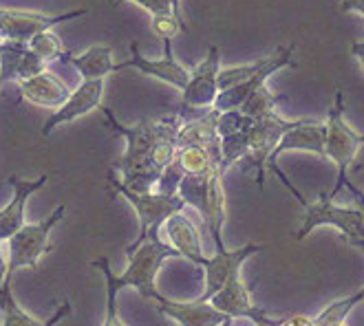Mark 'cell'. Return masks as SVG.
Listing matches in <instances>:
<instances>
[{
	"instance_id": "cell-1",
	"label": "cell",
	"mask_w": 364,
	"mask_h": 326,
	"mask_svg": "<svg viewBox=\"0 0 364 326\" xmlns=\"http://www.w3.org/2000/svg\"><path fill=\"white\" fill-rule=\"evenodd\" d=\"M102 113L113 133L126 139V152L122 155V159L113 163V170L122 172V185L137 194L153 192L161 177L151 163L153 150L164 137L179 135L183 119L177 113V115H168L161 119H141L135 126H124L115 119L111 108L102 106Z\"/></svg>"
},
{
	"instance_id": "cell-2",
	"label": "cell",
	"mask_w": 364,
	"mask_h": 326,
	"mask_svg": "<svg viewBox=\"0 0 364 326\" xmlns=\"http://www.w3.org/2000/svg\"><path fill=\"white\" fill-rule=\"evenodd\" d=\"M126 256H128V267L122 276H113V271L109 267V260L106 258L95 260L93 267H97L104 273V278H109L117 287V291H122L124 287H133L139 291L141 298L159 302L164 295L157 291V273L161 269L164 260L179 256V251L170 243L161 241L159 229H151L146 236V241L137 249L128 251Z\"/></svg>"
},
{
	"instance_id": "cell-3",
	"label": "cell",
	"mask_w": 364,
	"mask_h": 326,
	"mask_svg": "<svg viewBox=\"0 0 364 326\" xmlns=\"http://www.w3.org/2000/svg\"><path fill=\"white\" fill-rule=\"evenodd\" d=\"M325 157L331 159L338 165V179L331 192H325L327 199L333 201L340 190H345L349 179H347V170L358 157V150L364 146V135H358L355 130L345 121V95L342 91H336V102L331 106V111L325 119Z\"/></svg>"
},
{
	"instance_id": "cell-4",
	"label": "cell",
	"mask_w": 364,
	"mask_h": 326,
	"mask_svg": "<svg viewBox=\"0 0 364 326\" xmlns=\"http://www.w3.org/2000/svg\"><path fill=\"white\" fill-rule=\"evenodd\" d=\"M67 205H58L47 219L38 223H27L9 238V260H7V276H14L20 267L38 269L40 258L51 251V229L64 219Z\"/></svg>"
},
{
	"instance_id": "cell-5",
	"label": "cell",
	"mask_w": 364,
	"mask_h": 326,
	"mask_svg": "<svg viewBox=\"0 0 364 326\" xmlns=\"http://www.w3.org/2000/svg\"><path fill=\"white\" fill-rule=\"evenodd\" d=\"M109 183L111 188L119 194V197H124L128 203H131L137 212V219H139V236L135 238V241L126 247V254L137 249L144 241L151 229H161L164 223L170 219V216L175 214H181V210L186 207L183 199L179 197H164V194H157V192H146V194H137L133 190H128L122 185L119 179H115L113 175L109 177Z\"/></svg>"
},
{
	"instance_id": "cell-6",
	"label": "cell",
	"mask_w": 364,
	"mask_h": 326,
	"mask_svg": "<svg viewBox=\"0 0 364 326\" xmlns=\"http://www.w3.org/2000/svg\"><path fill=\"white\" fill-rule=\"evenodd\" d=\"M219 73H221V51L219 47H210L208 55L192 69L190 84L186 91H181V104H179V117L186 121L195 119V111H212L214 102L219 97Z\"/></svg>"
},
{
	"instance_id": "cell-7",
	"label": "cell",
	"mask_w": 364,
	"mask_h": 326,
	"mask_svg": "<svg viewBox=\"0 0 364 326\" xmlns=\"http://www.w3.org/2000/svg\"><path fill=\"white\" fill-rule=\"evenodd\" d=\"M298 121H301V119L289 121V119L281 117L278 113L254 119V124L250 128V152H247V157L243 159L245 161L243 172L254 170V179H256V183H259L261 190L265 185V168H267L269 157L274 155L276 146L281 143L285 133H289V130Z\"/></svg>"
},
{
	"instance_id": "cell-8",
	"label": "cell",
	"mask_w": 364,
	"mask_h": 326,
	"mask_svg": "<svg viewBox=\"0 0 364 326\" xmlns=\"http://www.w3.org/2000/svg\"><path fill=\"white\" fill-rule=\"evenodd\" d=\"M303 207L305 221L296 234V241H303L320 225H331L340 229L345 243L355 241V238H364V216L358 207H340L327 199V194H320L316 203H305Z\"/></svg>"
},
{
	"instance_id": "cell-9",
	"label": "cell",
	"mask_w": 364,
	"mask_h": 326,
	"mask_svg": "<svg viewBox=\"0 0 364 326\" xmlns=\"http://www.w3.org/2000/svg\"><path fill=\"white\" fill-rule=\"evenodd\" d=\"M89 9H73L64 13H38V11H20L0 7V40L3 42H25L36 38L38 33L51 31L55 25L67 23V20L87 16Z\"/></svg>"
},
{
	"instance_id": "cell-10",
	"label": "cell",
	"mask_w": 364,
	"mask_h": 326,
	"mask_svg": "<svg viewBox=\"0 0 364 326\" xmlns=\"http://www.w3.org/2000/svg\"><path fill=\"white\" fill-rule=\"evenodd\" d=\"M122 69H137L144 75H151L157 77L170 86H175L179 91H186V86L190 84L192 71H188L186 67L177 62L175 53H173V40H164V58L159 60H151V58H144L139 51V45L133 40L131 42V58L126 62L115 64V71Z\"/></svg>"
},
{
	"instance_id": "cell-11",
	"label": "cell",
	"mask_w": 364,
	"mask_h": 326,
	"mask_svg": "<svg viewBox=\"0 0 364 326\" xmlns=\"http://www.w3.org/2000/svg\"><path fill=\"white\" fill-rule=\"evenodd\" d=\"M294 62V45L289 47H281V49H276L274 53H269L267 58V64L265 67L252 75L250 80L237 84V86H232V89L228 91H221L217 102H214V111H219V113H228V111H239V108L243 106V102L259 89V86H263L276 71H281L285 67H289V64Z\"/></svg>"
},
{
	"instance_id": "cell-12",
	"label": "cell",
	"mask_w": 364,
	"mask_h": 326,
	"mask_svg": "<svg viewBox=\"0 0 364 326\" xmlns=\"http://www.w3.org/2000/svg\"><path fill=\"white\" fill-rule=\"evenodd\" d=\"M210 304L214 309H219L221 313H225L228 317L237 320V317H247L254 324H272L278 320L267 317V313L256 307L250 298V289L245 287V282L241 278V271H234L228 282L223 285V289L210 300Z\"/></svg>"
},
{
	"instance_id": "cell-13",
	"label": "cell",
	"mask_w": 364,
	"mask_h": 326,
	"mask_svg": "<svg viewBox=\"0 0 364 326\" xmlns=\"http://www.w3.org/2000/svg\"><path fill=\"white\" fill-rule=\"evenodd\" d=\"M102 95H104V80H84L71 93V97L45 121L42 135L47 137L58 126L75 121L84 115H89L91 111H95V108H102Z\"/></svg>"
},
{
	"instance_id": "cell-14",
	"label": "cell",
	"mask_w": 364,
	"mask_h": 326,
	"mask_svg": "<svg viewBox=\"0 0 364 326\" xmlns=\"http://www.w3.org/2000/svg\"><path fill=\"white\" fill-rule=\"evenodd\" d=\"M263 251V245H256V243H247L245 247L237 249V251H221V254H214L212 258L203 260V271H205V291L201 298H197L199 302H210L214 295H217L223 285L228 282V278L234 271H241V265L245 260L254 254Z\"/></svg>"
},
{
	"instance_id": "cell-15",
	"label": "cell",
	"mask_w": 364,
	"mask_h": 326,
	"mask_svg": "<svg viewBox=\"0 0 364 326\" xmlns=\"http://www.w3.org/2000/svg\"><path fill=\"white\" fill-rule=\"evenodd\" d=\"M49 181V175H40L38 179H20V177H9V185L14 190V197L7 207L0 210V243L9 241V238L20 229L25 227V207L27 201L33 192L42 190Z\"/></svg>"
},
{
	"instance_id": "cell-16",
	"label": "cell",
	"mask_w": 364,
	"mask_h": 326,
	"mask_svg": "<svg viewBox=\"0 0 364 326\" xmlns=\"http://www.w3.org/2000/svg\"><path fill=\"white\" fill-rule=\"evenodd\" d=\"M157 304V311L170 320H175L179 326H230L232 317L214 309L210 302H173L161 298Z\"/></svg>"
},
{
	"instance_id": "cell-17",
	"label": "cell",
	"mask_w": 364,
	"mask_h": 326,
	"mask_svg": "<svg viewBox=\"0 0 364 326\" xmlns=\"http://www.w3.org/2000/svg\"><path fill=\"white\" fill-rule=\"evenodd\" d=\"M18 89L23 99H27L29 104L42 106V108H55V111L71 97L69 86L55 73H49V71L18 82Z\"/></svg>"
},
{
	"instance_id": "cell-18",
	"label": "cell",
	"mask_w": 364,
	"mask_h": 326,
	"mask_svg": "<svg viewBox=\"0 0 364 326\" xmlns=\"http://www.w3.org/2000/svg\"><path fill=\"white\" fill-rule=\"evenodd\" d=\"M164 232L168 236L170 245H173L181 258L190 260L192 265H203V260L208 256H203V245H201V234L197 229V225L192 223L186 214H175L164 223Z\"/></svg>"
},
{
	"instance_id": "cell-19",
	"label": "cell",
	"mask_w": 364,
	"mask_h": 326,
	"mask_svg": "<svg viewBox=\"0 0 364 326\" xmlns=\"http://www.w3.org/2000/svg\"><path fill=\"white\" fill-rule=\"evenodd\" d=\"M60 62L71 64V67L82 75V82L84 80H106L109 73H115L113 49L106 45H95L80 55H73L67 51Z\"/></svg>"
},
{
	"instance_id": "cell-20",
	"label": "cell",
	"mask_w": 364,
	"mask_h": 326,
	"mask_svg": "<svg viewBox=\"0 0 364 326\" xmlns=\"http://www.w3.org/2000/svg\"><path fill=\"white\" fill-rule=\"evenodd\" d=\"M219 111H208L203 117H197L192 121H186L177 135V150L183 146H214L219 143V135H217V124H219Z\"/></svg>"
},
{
	"instance_id": "cell-21",
	"label": "cell",
	"mask_w": 364,
	"mask_h": 326,
	"mask_svg": "<svg viewBox=\"0 0 364 326\" xmlns=\"http://www.w3.org/2000/svg\"><path fill=\"white\" fill-rule=\"evenodd\" d=\"M212 170L205 172V175H186L177 192L186 205L195 207L201 214V219H205V214H208V185H210Z\"/></svg>"
},
{
	"instance_id": "cell-22",
	"label": "cell",
	"mask_w": 364,
	"mask_h": 326,
	"mask_svg": "<svg viewBox=\"0 0 364 326\" xmlns=\"http://www.w3.org/2000/svg\"><path fill=\"white\" fill-rule=\"evenodd\" d=\"M11 278H5L3 293H0V315H3V326H45V322H40L31 313H27L20 304L16 302L11 293Z\"/></svg>"
},
{
	"instance_id": "cell-23",
	"label": "cell",
	"mask_w": 364,
	"mask_h": 326,
	"mask_svg": "<svg viewBox=\"0 0 364 326\" xmlns=\"http://www.w3.org/2000/svg\"><path fill=\"white\" fill-rule=\"evenodd\" d=\"M283 99H285V95H274V93H269V89L263 84V86H259V89H256V91L243 102V106L239 108V111H241L243 115L252 117V119H259V117L278 113V111H276V106H278V102H283Z\"/></svg>"
},
{
	"instance_id": "cell-24",
	"label": "cell",
	"mask_w": 364,
	"mask_h": 326,
	"mask_svg": "<svg viewBox=\"0 0 364 326\" xmlns=\"http://www.w3.org/2000/svg\"><path fill=\"white\" fill-rule=\"evenodd\" d=\"M29 51V45L25 42H5L3 53H0V86L7 82H18L20 62Z\"/></svg>"
},
{
	"instance_id": "cell-25",
	"label": "cell",
	"mask_w": 364,
	"mask_h": 326,
	"mask_svg": "<svg viewBox=\"0 0 364 326\" xmlns=\"http://www.w3.org/2000/svg\"><path fill=\"white\" fill-rule=\"evenodd\" d=\"M360 302H364L362 289H360L358 293L349 295V298H342V300L329 304L327 309H323V311H320V313L314 317V322H316V326H333V324H342V320H345V317L358 307Z\"/></svg>"
},
{
	"instance_id": "cell-26",
	"label": "cell",
	"mask_w": 364,
	"mask_h": 326,
	"mask_svg": "<svg viewBox=\"0 0 364 326\" xmlns=\"http://www.w3.org/2000/svg\"><path fill=\"white\" fill-rule=\"evenodd\" d=\"M29 49L42 60V62H53V60H62L64 58V47H62V40L51 33V31H45V33H38L36 38L29 40Z\"/></svg>"
},
{
	"instance_id": "cell-27",
	"label": "cell",
	"mask_w": 364,
	"mask_h": 326,
	"mask_svg": "<svg viewBox=\"0 0 364 326\" xmlns=\"http://www.w3.org/2000/svg\"><path fill=\"white\" fill-rule=\"evenodd\" d=\"M267 58L269 55H265V58H261V60H256V62H250V64H243V67H232V69H221V73H219V93L221 91H228V89H232V86H237V84H241V82H245V80H250L252 75H256L259 73L265 64H267Z\"/></svg>"
},
{
	"instance_id": "cell-28",
	"label": "cell",
	"mask_w": 364,
	"mask_h": 326,
	"mask_svg": "<svg viewBox=\"0 0 364 326\" xmlns=\"http://www.w3.org/2000/svg\"><path fill=\"white\" fill-rule=\"evenodd\" d=\"M186 177V172L181 170V165L177 161L170 163L164 172H161V177L155 185L153 192L157 194H164V197H177V192H179V185Z\"/></svg>"
},
{
	"instance_id": "cell-29",
	"label": "cell",
	"mask_w": 364,
	"mask_h": 326,
	"mask_svg": "<svg viewBox=\"0 0 364 326\" xmlns=\"http://www.w3.org/2000/svg\"><path fill=\"white\" fill-rule=\"evenodd\" d=\"M47 71V62H42L31 49L25 53L23 62H20V71H18V82H23V80H29V77H36L40 73H45Z\"/></svg>"
},
{
	"instance_id": "cell-30",
	"label": "cell",
	"mask_w": 364,
	"mask_h": 326,
	"mask_svg": "<svg viewBox=\"0 0 364 326\" xmlns=\"http://www.w3.org/2000/svg\"><path fill=\"white\" fill-rule=\"evenodd\" d=\"M117 3V0H113ZM131 3L139 5L141 9H146L153 18H175L173 11V0H131ZM177 20V18H175ZM181 25V23H179Z\"/></svg>"
},
{
	"instance_id": "cell-31",
	"label": "cell",
	"mask_w": 364,
	"mask_h": 326,
	"mask_svg": "<svg viewBox=\"0 0 364 326\" xmlns=\"http://www.w3.org/2000/svg\"><path fill=\"white\" fill-rule=\"evenodd\" d=\"M117 287L106 278V320L102 326H124V322L117 315Z\"/></svg>"
},
{
	"instance_id": "cell-32",
	"label": "cell",
	"mask_w": 364,
	"mask_h": 326,
	"mask_svg": "<svg viewBox=\"0 0 364 326\" xmlns=\"http://www.w3.org/2000/svg\"><path fill=\"white\" fill-rule=\"evenodd\" d=\"M71 311H73V304H71L69 300H64V302L60 304V307L55 309V313H53V315H51V317H49V320L45 322V326H55V324H58L60 320H64V317H67V315H69Z\"/></svg>"
},
{
	"instance_id": "cell-33",
	"label": "cell",
	"mask_w": 364,
	"mask_h": 326,
	"mask_svg": "<svg viewBox=\"0 0 364 326\" xmlns=\"http://www.w3.org/2000/svg\"><path fill=\"white\" fill-rule=\"evenodd\" d=\"M278 326H316V322L314 317H307V315H291L278 322Z\"/></svg>"
},
{
	"instance_id": "cell-34",
	"label": "cell",
	"mask_w": 364,
	"mask_h": 326,
	"mask_svg": "<svg viewBox=\"0 0 364 326\" xmlns=\"http://www.w3.org/2000/svg\"><path fill=\"white\" fill-rule=\"evenodd\" d=\"M347 190H351V194H353V201H355V207L362 212V216H364V194L355 188V185H351V183H347Z\"/></svg>"
},
{
	"instance_id": "cell-35",
	"label": "cell",
	"mask_w": 364,
	"mask_h": 326,
	"mask_svg": "<svg viewBox=\"0 0 364 326\" xmlns=\"http://www.w3.org/2000/svg\"><path fill=\"white\" fill-rule=\"evenodd\" d=\"M351 53L355 55V60L360 62V67L364 71V42H353V45H351Z\"/></svg>"
},
{
	"instance_id": "cell-36",
	"label": "cell",
	"mask_w": 364,
	"mask_h": 326,
	"mask_svg": "<svg viewBox=\"0 0 364 326\" xmlns=\"http://www.w3.org/2000/svg\"><path fill=\"white\" fill-rule=\"evenodd\" d=\"M5 278H7V260H5V256H3V249H0V293H3Z\"/></svg>"
},
{
	"instance_id": "cell-37",
	"label": "cell",
	"mask_w": 364,
	"mask_h": 326,
	"mask_svg": "<svg viewBox=\"0 0 364 326\" xmlns=\"http://www.w3.org/2000/svg\"><path fill=\"white\" fill-rule=\"evenodd\" d=\"M173 11H175V18L181 23V27H183V31L188 29L186 27V23H183V16H181V0H173Z\"/></svg>"
},
{
	"instance_id": "cell-38",
	"label": "cell",
	"mask_w": 364,
	"mask_h": 326,
	"mask_svg": "<svg viewBox=\"0 0 364 326\" xmlns=\"http://www.w3.org/2000/svg\"><path fill=\"white\" fill-rule=\"evenodd\" d=\"M349 245H353V247H358V249H362L364 251V238H355V241H347Z\"/></svg>"
},
{
	"instance_id": "cell-39",
	"label": "cell",
	"mask_w": 364,
	"mask_h": 326,
	"mask_svg": "<svg viewBox=\"0 0 364 326\" xmlns=\"http://www.w3.org/2000/svg\"><path fill=\"white\" fill-rule=\"evenodd\" d=\"M281 322V320H278ZM278 322H272V324H256V326H278Z\"/></svg>"
},
{
	"instance_id": "cell-40",
	"label": "cell",
	"mask_w": 364,
	"mask_h": 326,
	"mask_svg": "<svg viewBox=\"0 0 364 326\" xmlns=\"http://www.w3.org/2000/svg\"><path fill=\"white\" fill-rule=\"evenodd\" d=\"M3 47H5V42H3V40H0V53H3Z\"/></svg>"
},
{
	"instance_id": "cell-41",
	"label": "cell",
	"mask_w": 364,
	"mask_h": 326,
	"mask_svg": "<svg viewBox=\"0 0 364 326\" xmlns=\"http://www.w3.org/2000/svg\"><path fill=\"white\" fill-rule=\"evenodd\" d=\"M333 326H345V324H333Z\"/></svg>"
},
{
	"instance_id": "cell-42",
	"label": "cell",
	"mask_w": 364,
	"mask_h": 326,
	"mask_svg": "<svg viewBox=\"0 0 364 326\" xmlns=\"http://www.w3.org/2000/svg\"><path fill=\"white\" fill-rule=\"evenodd\" d=\"M362 23H364V18H362Z\"/></svg>"
},
{
	"instance_id": "cell-43",
	"label": "cell",
	"mask_w": 364,
	"mask_h": 326,
	"mask_svg": "<svg viewBox=\"0 0 364 326\" xmlns=\"http://www.w3.org/2000/svg\"><path fill=\"white\" fill-rule=\"evenodd\" d=\"M362 291H364V289H362Z\"/></svg>"
}]
</instances>
